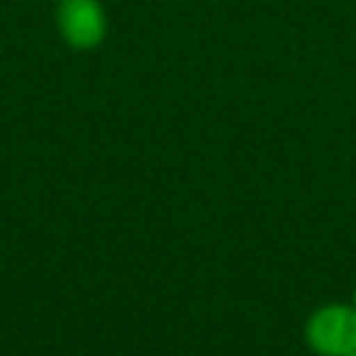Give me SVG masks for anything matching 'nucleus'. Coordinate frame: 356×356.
Here are the masks:
<instances>
[{
  "mask_svg": "<svg viewBox=\"0 0 356 356\" xmlns=\"http://www.w3.org/2000/svg\"><path fill=\"white\" fill-rule=\"evenodd\" d=\"M350 356H356V353H350Z\"/></svg>",
  "mask_w": 356,
  "mask_h": 356,
  "instance_id": "obj_4",
  "label": "nucleus"
},
{
  "mask_svg": "<svg viewBox=\"0 0 356 356\" xmlns=\"http://www.w3.org/2000/svg\"><path fill=\"white\" fill-rule=\"evenodd\" d=\"M350 303H353V306H356V289H353V298H350Z\"/></svg>",
  "mask_w": 356,
  "mask_h": 356,
  "instance_id": "obj_3",
  "label": "nucleus"
},
{
  "mask_svg": "<svg viewBox=\"0 0 356 356\" xmlns=\"http://www.w3.org/2000/svg\"><path fill=\"white\" fill-rule=\"evenodd\" d=\"M303 339L317 356H350L356 353V306L323 303L303 325Z\"/></svg>",
  "mask_w": 356,
  "mask_h": 356,
  "instance_id": "obj_1",
  "label": "nucleus"
},
{
  "mask_svg": "<svg viewBox=\"0 0 356 356\" xmlns=\"http://www.w3.org/2000/svg\"><path fill=\"white\" fill-rule=\"evenodd\" d=\"M56 19L64 42L78 50L97 47L106 36V14L97 0H61Z\"/></svg>",
  "mask_w": 356,
  "mask_h": 356,
  "instance_id": "obj_2",
  "label": "nucleus"
}]
</instances>
